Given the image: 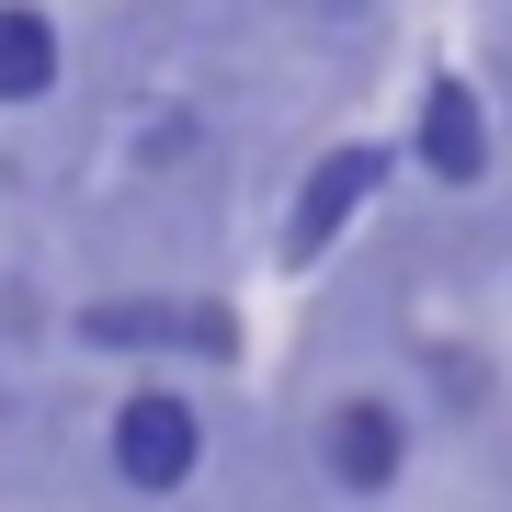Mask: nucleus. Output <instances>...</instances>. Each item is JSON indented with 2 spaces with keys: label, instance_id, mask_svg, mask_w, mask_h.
<instances>
[{
  "label": "nucleus",
  "instance_id": "f257e3e1",
  "mask_svg": "<svg viewBox=\"0 0 512 512\" xmlns=\"http://www.w3.org/2000/svg\"><path fill=\"white\" fill-rule=\"evenodd\" d=\"M205 467V421H194V399H171V387H137L126 410H114V478L126 490H183V478Z\"/></svg>",
  "mask_w": 512,
  "mask_h": 512
},
{
  "label": "nucleus",
  "instance_id": "f03ea898",
  "mask_svg": "<svg viewBox=\"0 0 512 512\" xmlns=\"http://www.w3.org/2000/svg\"><path fill=\"white\" fill-rule=\"evenodd\" d=\"M399 456H410V421H399V399H342L319 421V467L342 478V490H387V478H399Z\"/></svg>",
  "mask_w": 512,
  "mask_h": 512
},
{
  "label": "nucleus",
  "instance_id": "7ed1b4c3",
  "mask_svg": "<svg viewBox=\"0 0 512 512\" xmlns=\"http://www.w3.org/2000/svg\"><path fill=\"white\" fill-rule=\"evenodd\" d=\"M421 160H433L444 183H478V171H490V114H478L467 80H433V92H421Z\"/></svg>",
  "mask_w": 512,
  "mask_h": 512
},
{
  "label": "nucleus",
  "instance_id": "20e7f679",
  "mask_svg": "<svg viewBox=\"0 0 512 512\" xmlns=\"http://www.w3.org/2000/svg\"><path fill=\"white\" fill-rule=\"evenodd\" d=\"M376 171H387L376 148H342V160H319V171H308V194H296V251H319L330 228H353V205L376 194Z\"/></svg>",
  "mask_w": 512,
  "mask_h": 512
},
{
  "label": "nucleus",
  "instance_id": "39448f33",
  "mask_svg": "<svg viewBox=\"0 0 512 512\" xmlns=\"http://www.w3.org/2000/svg\"><path fill=\"white\" fill-rule=\"evenodd\" d=\"M57 92V23L0 0V103H46Z\"/></svg>",
  "mask_w": 512,
  "mask_h": 512
}]
</instances>
